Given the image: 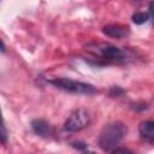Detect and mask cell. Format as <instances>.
Masks as SVG:
<instances>
[{"label": "cell", "instance_id": "obj_14", "mask_svg": "<svg viewBox=\"0 0 154 154\" xmlns=\"http://www.w3.org/2000/svg\"><path fill=\"white\" fill-rule=\"evenodd\" d=\"M5 43H4V40H1V53H4L5 52Z\"/></svg>", "mask_w": 154, "mask_h": 154}, {"label": "cell", "instance_id": "obj_15", "mask_svg": "<svg viewBox=\"0 0 154 154\" xmlns=\"http://www.w3.org/2000/svg\"><path fill=\"white\" fill-rule=\"evenodd\" d=\"M83 154H95L94 152H85V153H83Z\"/></svg>", "mask_w": 154, "mask_h": 154}, {"label": "cell", "instance_id": "obj_2", "mask_svg": "<svg viewBox=\"0 0 154 154\" xmlns=\"http://www.w3.org/2000/svg\"><path fill=\"white\" fill-rule=\"evenodd\" d=\"M85 49L96 59L103 60L106 63H123L125 61V53L117 46L108 42L90 43Z\"/></svg>", "mask_w": 154, "mask_h": 154}, {"label": "cell", "instance_id": "obj_9", "mask_svg": "<svg viewBox=\"0 0 154 154\" xmlns=\"http://www.w3.org/2000/svg\"><path fill=\"white\" fill-rule=\"evenodd\" d=\"M111 154H132V152H130V150L126 149V148H122V147H120V148L113 149Z\"/></svg>", "mask_w": 154, "mask_h": 154}, {"label": "cell", "instance_id": "obj_11", "mask_svg": "<svg viewBox=\"0 0 154 154\" xmlns=\"http://www.w3.org/2000/svg\"><path fill=\"white\" fill-rule=\"evenodd\" d=\"M6 140H7V131H6L5 124H2L1 125V141H2V143H6Z\"/></svg>", "mask_w": 154, "mask_h": 154}, {"label": "cell", "instance_id": "obj_5", "mask_svg": "<svg viewBox=\"0 0 154 154\" xmlns=\"http://www.w3.org/2000/svg\"><path fill=\"white\" fill-rule=\"evenodd\" d=\"M102 32L112 38H124L130 35V29L120 24H109L102 28Z\"/></svg>", "mask_w": 154, "mask_h": 154}, {"label": "cell", "instance_id": "obj_10", "mask_svg": "<svg viewBox=\"0 0 154 154\" xmlns=\"http://www.w3.org/2000/svg\"><path fill=\"white\" fill-rule=\"evenodd\" d=\"M124 93V90L122 89V88H119V87H113L112 89H111V95L112 96H118V95H120V94H123Z\"/></svg>", "mask_w": 154, "mask_h": 154}, {"label": "cell", "instance_id": "obj_3", "mask_svg": "<svg viewBox=\"0 0 154 154\" xmlns=\"http://www.w3.org/2000/svg\"><path fill=\"white\" fill-rule=\"evenodd\" d=\"M49 84L54 85L58 89L71 94H82V95H91L97 93L96 88L89 83H83L78 81H73L70 78H54L48 81Z\"/></svg>", "mask_w": 154, "mask_h": 154}, {"label": "cell", "instance_id": "obj_7", "mask_svg": "<svg viewBox=\"0 0 154 154\" xmlns=\"http://www.w3.org/2000/svg\"><path fill=\"white\" fill-rule=\"evenodd\" d=\"M138 131L144 140L154 141V120H144L140 124Z\"/></svg>", "mask_w": 154, "mask_h": 154}, {"label": "cell", "instance_id": "obj_13", "mask_svg": "<svg viewBox=\"0 0 154 154\" xmlns=\"http://www.w3.org/2000/svg\"><path fill=\"white\" fill-rule=\"evenodd\" d=\"M149 17H150L152 20L154 22V1L149 2Z\"/></svg>", "mask_w": 154, "mask_h": 154}, {"label": "cell", "instance_id": "obj_4", "mask_svg": "<svg viewBox=\"0 0 154 154\" xmlns=\"http://www.w3.org/2000/svg\"><path fill=\"white\" fill-rule=\"evenodd\" d=\"M89 123H90L89 113L83 108H78L70 113V116L64 123V129L69 132H76L87 128Z\"/></svg>", "mask_w": 154, "mask_h": 154}, {"label": "cell", "instance_id": "obj_8", "mask_svg": "<svg viewBox=\"0 0 154 154\" xmlns=\"http://www.w3.org/2000/svg\"><path fill=\"white\" fill-rule=\"evenodd\" d=\"M131 19H132V22H134L135 24L141 25V24H144L146 22H148V19H149V13H147V12H136V13L132 14Z\"/></svg>", "mask_w": 154, "mask_h": 154}, {"label": "cell", "instance_id": "obj_1", "mask_svg": "<svg viewBox=\"0 0 154 154\" xmlns=\"http://www.w3.org/2000/svg\"><path fill=\"white\" fill-rule=\"evenodd\" d=\"M126 126L122 122H113L107 124L99 136V147L103 152H111L116 149V146L126 135Z\"/></svg>", "mask_w": 154, "mask_h": 154}, {"label": "cell", "instance_id": "obj_12", "mask_svg": "<svg viewBox=\"0 0 154 154\" xmlns=\"http://www.w3.org/2000/svg\"><path fill=\"white\" fill-rule=\"evenodd\" d=\"M71 146H72L73 148H77V149H85V147H87L83 142H79V141H77V142H72Z\"/></svg>", "mask_w": 154, "mask_h": 154}, {"label": "cell", "instance_id": "obj_6", "mask_svg": "<svg viewBox=\"0 0 154 154\" xmlns=\"http://www.w3.org/2000/svg\"><path fill=\"white\" fill-rule=\"evenodd\" d=\"M31 129L36 135L41 137H46L51 134V125L45 119H34L31 122Z\"/></svg>", "mask_w": 154, "mask_h": 154}]
</instances>
